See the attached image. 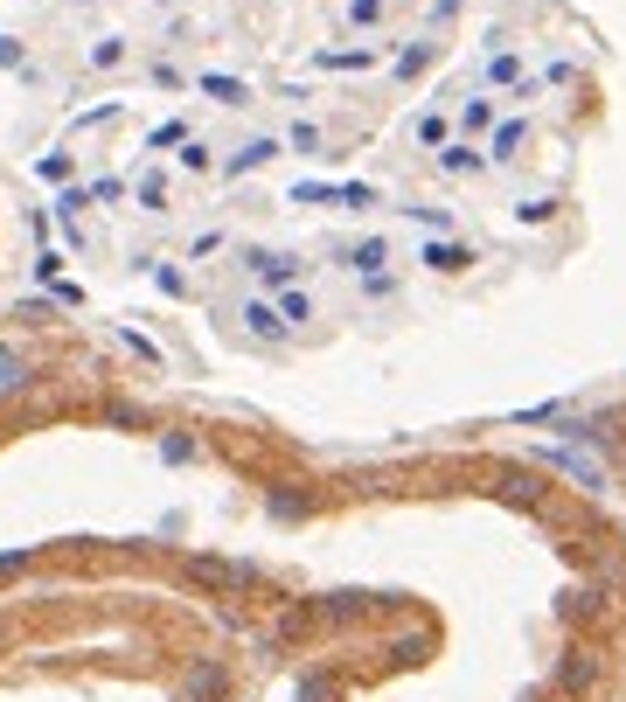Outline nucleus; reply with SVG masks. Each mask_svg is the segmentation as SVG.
I'll list each match as a JSON object with an SVG mask.
<instances>
[{"label":"nucleus","mask_w":626,"mask_h":702,"mask_svg":"<svg viewBox=\"0 0 626 702\" xmlns=\"http://www.w3.org/2000/svg\"><path fill=\"white\" fill-rule=\"evenodd\" d=\"M383 258H390V244H383V237H369V244H355V251H348V265H355V272H376Z\"/></svg>","instance_id":"nucleus-1"},{"label":"nucleus","mask_w":626,"mask_h":702,"mask_svg":"<svg viewBox=\"0 0 626 702\" xmlns=\"http://www.w3.org/2000/svg\"><path fill=\"white\" fill-rule=\"evenodd\" d=\"M425 265H432V272H460V265H473V258L460 251V244H432V251H425Z\"/></svg>","instance_id":"nucleus-2"},{"label":"nucleus","mask_w":626,"mask_h":702,"mask_svg":"<svg viewBox=\"0 0 626 702\" xmlns=\"http://www.w3.org/2000/svg\"><path fill=\"white\" fill-rule=\"evenodd\" d=\"M439 167H446V174H480V153H473V146H446Z\"/></svg>","instance_id":"nucleus-3"},{"label":"nucleus","mask_w":626,"mask_h":702,"mask_svg":"<svg viewBox=\"0 0 626 702\" xmlns=\"http://www.w3.org/2000/svg\"><path fill=\"white\" fill-rule=\"evenodd\" d=\"M515 146H522V126H501L494 133V160H515Z\"/></svg>","instance_id":"nucleus-4"},{"label":"nucleus","mask_w":626,"mask_h":702,"mask_svg":"<svg viewBox=\"0 0 626 702\" xmlns=\"http://www.w3.org/2000/svg\"><path fill=\"white\" fill-rule=\"evenodd\" d=\"M487 77H494V84H515V77H522V63H515V56H494V63H487Z\"/></svg>","instance_id":"nucleus-5"},{"label":"nucleus","mask_w":626,"mask_h":702,"mask_svg":"<svg viewBox=\"0 0 626 702\" xmlns=\"http://www.w3.org/2000/svg\"><path fill=\"white\" fill-rule=\"evenodd\" d=\"M244 320H251V327H258V334H265V341H279V320H272V306H251V313H244Z\"/></svg>","instance_id":"nucleus-6"},{"label":"nucleus","mask_w":626,"mask_h":702,"mask_svg":"<svg viewBox=\"0 0 626 702\" xmlns=\"http://www.w3.org/2000/svg\"><path fill=\"white\" fill-rule=\"evenodd\" d=\"M376 14H383V0H355V7H348V21H362V28H369Z\"/></svg>","instance_id":"nucleus-7"}]
</instances>
